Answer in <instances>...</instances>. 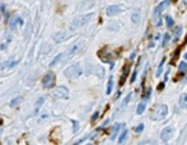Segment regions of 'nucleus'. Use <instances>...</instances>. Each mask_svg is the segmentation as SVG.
<instances>
[{
    "instance_id": "f257e3e1",
    "label": "nucleus",
    "mask_w": 187,
    "mask_h": 145,
    "mask_svg": "<svg viewBox=\"0 0 187 145\" xmlns=\"http://www.w3.org/2000/svg\"><path fill=\"white\" fill-rule=\"evenodd\" d=\"M168 113V107L166 105H158L154 107V110H153L152 115H150V119L153 121H159V120H163Z\"/></svg>"
},
{
    "instance_id": "f03ea898",
    "label": "nucleus",
    "mask_w": 187,
    "mask_h": 145,
    "mask_svg": "<svg viewBox=\"0 0 187 145\" xmlns=\"http://www.w3.org/2000/svg\"><path fill=\"white\" fill-rule=\"evenodd\" d=\"M169 4H171V0H163L162 3H159V5L155 7L154 13H153V15H154V21H155V26H160V24H162L160 14H162V12L169 5Z\"/></svg>"
},
{
    "instance_id": "7ed1b4c3",
    "label": "nucleus",
    "mask_w": 187,
    "mask_h": 145,
    "mask_svg": "<svg viewBox=\"0 0 187 145\" xmlns=\"http://www.w3.org/2000/svg\"><path fill=\"white\" fill-rule=\"evenodd\" d=\"M92 18H93V14H92V13L87 14V15H83V17L76 18V19H74L73 22H71L70 28H71V29H78V28L83 27L84 24H87V23H88L90 19H92Z\"/></svg>"
},
{
    "instance_id": "20e7f679",
    "label": "nucleus",
    "mask_w": 187,
    "mask_h": 145,
    "mask_svg": "<svg viewBox=\"0 0 187 145\" xmlns=\"http://www.w3.org/2000/svg\"><path fill=\"white\" fill-rule=\"evenodd\" d=\"M51 96L56 98V99H66V98L69 97V91H68V88L66 87H56L54 91L51 92Z\"/></svg>"
},
{
    "instance_id": "39448f33",
    "label": "nucleus",
    "mask_w": 187,
    "mask_h": 145,
    "mask_svg": "<svg viewBox=\"0 0 187 145\" xmlns=\"http://www.w3.org/2000/svg\"><path fill=\"white\" fill-rule=\"evenodd\" d=\"M80 75H81V69H80V66L78 64L71 65V66H69L65 70V77L69 78V79H76Z\"/></svg>"
},
{
    "instance_id": "423d86ee",
    "label": "nucleus",
    "mask_w": 187,
    "mask_h": 145,
    "mask_svg": "<svg viewBox=\"0 0 187 145\" xmlns=\"http://www.w3.org/2000/svg\"><path fill=\"white\" fill-rule=\"evenodd\" d=\"M54 83H55V74L54 73H47L44 77V79H42V85L45 88H47V89H49V88H52Z\"/></svg>"
},
{
    "instance_id": "0eeeda50",
    "label": "nucleus",
    "mask_w": 187,
    "mask_h": 145,
    "mask_svg": "<svg viewBox=\"0 0 187 145\" xmlns=\"http://www.w3.org/2000/svg\"><path fill=\"white\" fill-rule=\"evenodd\" d=\"M79 49H80V43H75L73 47H70L64 55L61 54V59H64V60H70V59L73 57V56L79 51Z\"/></svg>"
},
{
    "instance_id": "6e6552de",
    "label": "nucleus",
    "mask_w": 187,
    "mask_h": 145,
    "mask_svg": "<svg viewBox=\"0 0 187 145\" xmlns=\"http://www.w3.org/2000/svg\"><path fill=\"white\" fill-rule=\"evenodd\" d=\"M98 56L101 57V60H102L103 63H111L112 64V60H113V55L109 52V51H107L106 49L101 50L98 51Z\"/></svg>"
},
{
    "instance_id": "1a4fd4ad",
    "label": "nucleus",
    "mask_w": 187,
    "mask_h": 145,
    "mask_svg": "<svg viewBox=\"0 0 187 145\" xmlns=\"http://www.w3.org/2000/svg\"><path fill=\"white\" fill-rule=\"evenodd\" d=\"M123 10H125V7H123V5H109V7L107 8L106 13H107L108 17H112V15H116V14L121 13V12H123Z\"/></svg>"
},
{
    "instance_id": "9d476101",
    "label": "nucleus",
    "mask_w": 187,
    "mask_h": 145,
    "mask_svg": "<svg viewBox=\"0 0 187 145\" xmlns=\"http://www.w3.org/2000/svg\"><path fill=\"white\" fill-rule=\"evenodd\" d=\"M23 24V19L21 17H13L10 18V21H9V28H10L12 31H16L17 28H19Z\"/></svg>"
},
{
    "instance_id": "9b49d317",
    "label": "nucleus",
    "mask_w": 187,
    "mask_h": 145,
    "mask_svg": "<svg viewBox=\"0 0 187 145\" xmlns=\"http://www.w3.org/2000/svg\"><path fill=\"white\" fill-rule=\"evenodd\" d=\"M172 134H173V129L169 127V126L168 127H164L160 132V139L163 141H168V140L172 138Z\"/></svg>"
},
{
    "instance_id": "f8f14e48",
    "label": "nucleus",
    "mask_w": 187,
    "mask_h": 145,
    "mask_svg": "<svg viewBox=\"0 0 187 145\" xmlns=\"http://www.w3.org/2000/svg\"><path fill=\"white\" fill-rule=\"evenodd\" d=\"M129 69H130V63H126L123 69H122V75H121V79H120V85H123L125 82H126V78L129 75Z\"/></svg>"
},
{
    "instance_id": "ddd939ff",
    "label": "nucleus",
    "mask_w": 187,
    "mask_h": 145,
    "mask_svg": "<svg viewBox=\"0 0 187 145\" xmlns=\"http://www.w3.org/2000/svg\"><path fill=\"white\" fill-rule=\"evenodd\" d=\"M178 105H180L181 108L187 110V94H186V93H182V94L180 96V102H178Z\"/></svg>"
},
{
    "instance_id": "4468645a",
    "label": "nucleus",
    "mask_w": 187,
    "mask_h": 145,
    "mask_svg": "<svg viewBox=\"0 0 187 145\" xmlns=\"http://www.w3.org/2000/svg\"><path fill=\"white\" fill-rule=\"evenodd\" d=\"M120 129H121V124H116V125H115L113 127H112V130H111V139H112V140L117 136Z\"/></svg>"
},
{
    "instance_id": "2eb2a0df",
    "label": "nucleus",
    "mask_w": 187,
    "mask_h": 145,
    "mask_svg": "<svg viewBox=\"0 0 187 145\" xmlns=\"http://www.w3.org/2000/svg\"><path fill=\"white\" fill-rule=\"evenodd\" d=\"M145 107H146V101L145 99H143L140 103H139V106H137V108H136V113L137 115H141L144 111H145Z\"/></svg>"
},
{
    "instance_id": "dca6fc26",
    "label": "nucleus",
    "mask_w": 187,
    "mask_h": 145,
    "mask_svg": "<svg viewBox=\"0 0 187 145\" xmlns=\"http://www.w3.org/2000/svg\"><path fill=\"white\" fill-rule=\"evenodd\" d=\"M65 37H66V35L64 33V32H59V33H56V35H55L54 38H55L56 42H61L62 40H65Z\"/></svg>"
},
{
    "instance_id": "f3484780",
    "label": "nucleus",
    "mask_w": 187,
    "mask_h": 145,
    "mask_svg": "<svg viewBox=\"0 0 187 145\" xmlns=\"http://www.w3.org/2000/svg\"><path fill=\"white\" fill-rule=\"evenodd\" d=\"M112 87H113V78L111 77L108 79V84H107V94H111V92H112Z\"/></svg>"
},
{
    "instance_id": "a211bd4d",
    "label": "nucleus",
    "mask_w": 187,
    "mask_h": 145,
    "mask_svg": "<svg viewBox=\"0 0 187 145\" xmlns=\"http://www.w3.org/2000/svg\"><path fill=\"white\" fill-rule=\"evenodd\" d=\"M131 19H132V22L135 23V24H137V23H139V19H140V14H139V12H137V10H135V12L132 13Z\"/></svg>"
},
{
    "instance_id": "6ab92c4d",
    "label": "nucleus",
    "mask_w": 187,
    "mask_h": 145,
    "mask_svg": "<svg viewBox=\"0 0 187 145\" xmlns=\"http://www.w3.org/2000/svg\"><path fill=\"white\" fill-rule=\"evenodd\" d=\"M127 130H123V131L121 132V135H120V138H118V144H122L123 141H125V139H126V136H127Z\"/></svg>"
},
{
    "instance_id": "aec40b11",
    "label": "nucleus",
    "mask_w": 187,
    "mask_h": 145,
    "mask_svg": "<svg viewBox=\"0 0 187 145\" xmlns=\"http://www.w3.org/2000/svg\"><path fill=\"white\" fill-rule=\"evenodd\" d=\"M169 33H166L164 37H163V42H162V47H166L167 45H168V42H169Z\"/></svg>"
},
{
    "instance_id": "412c9836",
    "label": "nucleus",
    "mask_w": 187,
    "mask_h": 145,
    "mask_svg": "<svg viewBox=\"0 0 187 145\" xmlns=\"http://www.w3.org/2000/svg\"><path fill=\"white\" fill-rule=\"evenodd\" d=\"M164 61H166V57H163L162 61H160V65L158 66V70H157V74H155L157 77H159L160 74H162V69H163V65H164Z\"/></svg>"
},
{
    "instance_id": "4be33fe9",
    "label": "nucleus",
    "mask_w": 187,
    "mask_h": 145,
    "mask_svg": "<svg viewBox=\"0 0 187 145\" xmlns=\"http://www.w3.org/2000/svg\"><path fill=\"white\" fill-rule=\"evenodd\" d=\"M21 102H22V98H21V97L14 98V99L10 102V106H12V107H16V106H18L19 103H21Z\"/></svg>"
},
{
    "instance_id": "5701e85b",
    "label": "nucleus",
    "mask_w": 187,
    "mask_h": 145,
    "mask_svg": "<svg viewBox=\"0 0 187 145\" xmlns=\"http://www.w3.org/2000/svg\"><path fill=\"white\" fill-rule=\"evenodd\" d=\"M137 69H139V64L136 65L135 70H134V71H132V75H131V79H130V83H134V82H135V79H136V75H137Z\"/></svg>"
},
{
    "instance_id": "b1692460",
    "label": "nucleus",
    "mask_w": 187,
    "mask_h": 145,
    "mask_svg": "<svg viewBox=\"0 0 187 145\" xmlns=\"http://www.w3.org/2000/svg\"><path fill=\"white\" fill-rule=\"evenodd\" d=\"M166 21H167V26H168L169 28H171V27H173V24H174V22H173V19H172V17H169V15H167V17H166Z\"/></svg>"
},
{
    "instance_id": "393cba45",
    "label": "nucleus",
    "mask_w": 187,
    "mask_h": 145,
    "mask_svg": "<svg viewBox=\"0 0 187 145\" xmlns=\"http://www.w3.org/2000/svg\"><path fill=\"white\" fill-rule=\"evenodd\" d=\"M186 70H187V63L182 61V63L180 64V71H181V73H185Z\"/></svg>"
},
{
    "instance_id": "a878e982",
    "label": "nucleus",
    "mask_w": 187,
    "mask_h": 145,
    "mask_svg": "<svg viewBox=\"0 0 187 145\" xmlns=\"http://www.w3.org/2000/svg\"><path fill=\"white\" fill-rule=\"evenodd\" d=\"M150 96H152V88H148L146 92H145V94H144V99L148 101L150 98Z\"/></svg>"
},
{
    "instance_id": "bb28decb",
    "label": "nucleus",
    "mask_w": 187,
    "mask_h": 145,
    "mask_svg": "<svg viewBox=\"0 0 187 145\" xmlns=\"http://www.w3.org/2000/svg\"><path fill=\"white\" fill-rule=\"evenodd\" d=\"M130 98H131V93H129V94L126 96V98H125V101H123V105H122V107H123V106H126V103H127L129 101H130Z\"/></svg>"
},
{
    "instance_id": "cd10ccee",
    "label": "nucleus",
    "mask_w": 187,
    "mask_h": 145,
    "mask_svg": "<svg viewBox=\"0 0 187 145\" xmlns=\"http://www.w3.org/2000/svg\"><path fill=\"white\" fill-rule=\"evenodd\" d=\"M71 122H73V125H74V132H76L79 130V124L76 122V121H71Z\"/></svg>"
},
{
    "instance_id": "c85d7f7f",
    "label": "nucleus",
    "mask_w": 187,
    "mask_h": 145,
    "mask_svg": "<svg viewBox=\"0 0 187 145\" xmlns=\"http://www.w3.org/2000/svg\"><path fill=\"white\" fill-rule=\"evenodd\" d=\"M143 129H144V125H143V124H140V125H139L135 129V131H136V132H141V131H143Z\"/></svg>"
},
{
    "instance_id": "c756f323",
    "label": "nucleus",
    "mask_w": 187,
    "mask_h": 145,
    "mask_svg": "<svg viewBox=\"0 0 187 145\" xmlns=\"http://www.w3.org/2000/svg\"><path fill=\"white\" fill-rule=\"evenodd\" d=\"M3 15H4V5H0V21H1Z\"/></svg>"
},
{
    "instance_id": "7c9ffc66",
    "label": "nucleus",
    "mask_w": 187,
    "mask_h": 145,
    "mask_svg": "<svg viewBox=\"0 0 187 145\" xmlns=\"http://www.w3.org/2000/svg\"><path fill=\"white\" fill-rule=\"evenodd\" d=\"M98 116H99V113H98V112H95V113L92 116V122H94V121L98 119Z\"/></svg>"
},
{
    "instance_id": "2f4dec72",
    "label": "nucleus",
    "mask_w": 187,
    "mask_h": 145,
    "mask_svg": "<svg viewBox=\"0 0 187 145\" xmlns=\"http://www.w3.org/2000/svg\"><path fill=\"white\" fill-rule=\"evenodd\" d=\"M163 88H164V83H160L159 85H158V92H160L163 91Z\"/></svg>"
},
{
    "instance_id": "473e14b6",
    "label": "nucleus",
    "mask_w": 187,
    "mask_h": 145,
    "mask_svg": "<svg viewBox=\"0 0 187 145\" xmlns=\"http://www.w3.org/2000/svg\"><path fill=\"white\" fill-rule=\"evenodd\" d=\"M185 73H186V77H185V82H187V70H186Z\"/></svg>"
},
{
    "instance_id": "72a5a7b5",
    "label": "nucleus",
    "mask_w": 187,
    "mask_h": 145,
    "mask_svg": "<svg viewBox=\"0 0 187 145\" xmlns=\"http://www.w3.org/2000/svg\"><path fill=\"white\" fill-rule=\"evenodd\" d=\"M185 57H186V60H187V54H186V55H185Z\"/></svg>"
},
{
    "instance_id": "f704fd0d",
    "label": "nucleus",
    "mask_w": 187,
    "mask_h": 145,
    "mask_svg": "<svg viewBox=\"0 0 187 145\" xmlns=\"http://www.w3.org/2000/svg\"><path fill=\"white\" fill-rule=\"evenodd\" d=\"M173 1H176V0H173Z\"/></svg>"
}]
</instances>
